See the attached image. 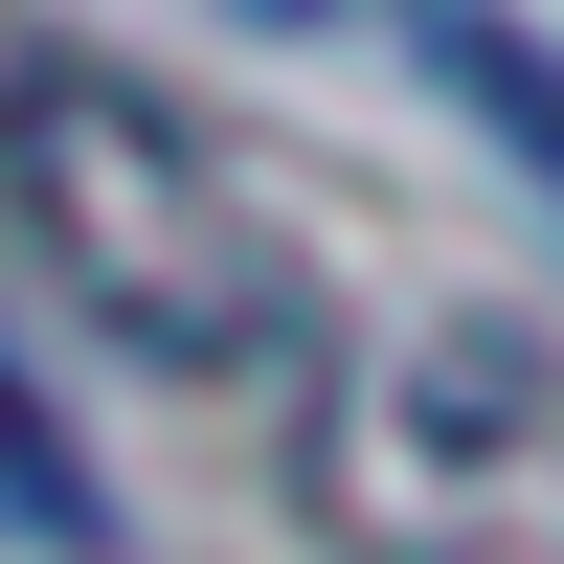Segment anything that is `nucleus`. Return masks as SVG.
<instances>
[{"instance_id":"7ed1b4c3","label":"nucleus","mask_w":564,"mask_h":564,"mask_svg":"<svg viewBox=\"0 0 564 564\" xmlns=\"http://www.w3.org/2000/svg\"><path fill=\"white\" fill-rule=\"evenodd\" d=\"M361 23H406V45H430V90H452V113H497V135H520V181L564 204V45H542V23H497V0H361Z\"/></svg>"},{"instance_id":"f03ea898","label":"nucleus","mask_w":564,"mask_h":564,"mask_svg":"<svg viewBox=\"0 0 564 564\" xmlns=\"http://www.w3.org/2000/svg\"><path fill=\"white\" fill-rule=\"evenodd\" d=\"M294 497L339 564H564V361L520 316H361L294 361Z\"/></svg>"},{"instance_id":"f257e3e1","label":"nucleus","mask_w":564,"mask_h":564,"mask_svg":"<svg viewBox=\"0 0 564 564\" xmlns=\"http://www.w3.org/2000/svg\"><path fill=\"white\" fill-rule=\"evenodd\" d=\"M0 226L45 249V294L90 339H135L159 384H294L316 361V249L271 226V181L226 159L181 90L90 68V45H0Z\"/></svg>"}]
</instances>
